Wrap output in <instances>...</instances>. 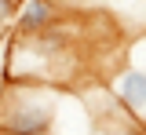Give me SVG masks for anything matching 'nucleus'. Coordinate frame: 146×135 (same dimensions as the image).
Listing matches in <instances>:
<instances>
[{
	"label": "nucleus",
	"instance_id": "obj_1",
	"mask_svg": "<svg viewBox=\"0 0 146 135\" xmlns=\"http://www.w3.org/2000/svg\"><path fill=\"white\" fill-rule=\"evenodd\" d=\"M62 95L44 84H7L0 91V135H51Z\"/></svg>",
	"mask_w": 146,
	"mask_h": 135
},
{
	"label": "nucleus",
	"instance_id": "obj_2",
	"mask_svg": "<svg viewBox=\"0 0 146 135\" xmlns=\"http://www.w3.org/2000/svg\"><path fill=\"white\" fill-rule=\"evenodd\" d=\"M113 99L121 102V110L131 117V124H146V66L128 62L124 69L113 77Z\"/></svg>",
	"mask_w": 146,
	"mask_h": 135
},
{
	"label": "nucleus",
	"instance_id": "obj_5",
	"mask_svg": "<svg viewBox=\"0 0 146 135\" xmlns=\"http://www.w3.org/2000/svg\"><path fill=\"white\" fill-rule=\"evenodd\" d=\"M117 135H131V128H121V132H117Z\"/></svg>",
	"mask_w": 146,
	"mask_h": 135
},
{
	"label": "nucleus",
	"instance_id": "obj_4",
	"mask_svg": "<svg viewBox=\"0 0 146 135\" xmlns=\"http://www.w3.org/2000/svg\"><path fill=\"white\" fill-rule=\"evenodd\" d=\"M11 15H15V0H0V29L11 26Z\"/></svg>",
	"mask_w": 146,
	"mask_h": 135
},
{
	"label": "nucleus",
	"instance_id": "obj_3",
	"mask_svg": "<svg viewBox=\"0 0 146 135\" xmlns=\"http://www.w3.org/2000/svg\"><path fill=\"white\" fill-rule=\"evenodd\" d=\"M51 26H58V0H29L15 22L18 37H33V33H44Z\"/></svg>",
	"mask_w": 146,
	"mask_h": 135
}]
</instances>
